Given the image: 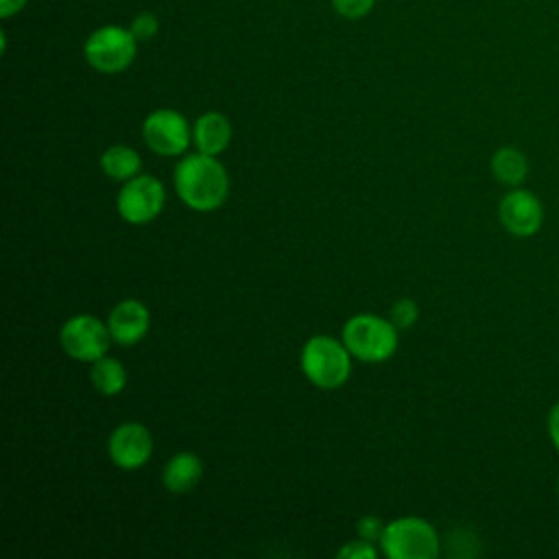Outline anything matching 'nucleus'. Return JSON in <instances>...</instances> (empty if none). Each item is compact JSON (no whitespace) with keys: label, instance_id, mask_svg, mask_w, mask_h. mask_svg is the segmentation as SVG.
Segmentation results:
<instances>
[{"label":"nucleus","instance_id":"obj_17","mask_svg":"<svg viewBox=\"0 0 559 559\" xmlns=\"http://www.w3.org/2000/svg\"><path fill=\"white\" fill-rule=\"evenodd\" d=\"M417 319H419V306H417L413 299H408V297L397 299V301L391 306V310H389V321H391L400 332L413 328V325L417 323Z\"/></svg>","mask_w":559,"mask_h":559},{"label":"nucleus","instance_id":"obj_1","mask_svg":"<svg viewBox=\"0 0 559 559\" xmlns=\"http://www.w3.org/2000/svg\"><path fill=\"white\" fill-rule=\"evenodd\" d=\"M175 192L183 205L194 212H214L229 197L227 168L216 155L188 153L183 155L173 173Z\"/></svg>","mask_w":559,"mask_h":559},{"label":"nucleus","instance_id":"obj_19","mask_svg":"<svg viewBox=\"0 0 559 559\" xmlns=\"http://www.w3.org/2000/svg\"><path fill=\"white\" fill-rule=\"evenodd\" d=\"M376 0H332V9L347 20H360L373 9Z\"/></svg>","mask_w":559,"mask_h":559},{"label":"nucleus","instance_id":"obj_3","mask_svg":"<svg viewBox=\"0 0 559 559\" xmlns=\"http://www.w3.org/2000/svg\"><path fill=\"white\" fill-rule=\"evenodd\" d=\"M341 341L354 358L362 362H384L397 349L400 330L389 319L358 312L343 323Z\"/></svg>","mask_w":559,"mask_h":559},{"label":"nucleus","instance_id":"obj_2","mask_svg":"<svg viewBox=\"0 0 559 559\" xmlns=\"http://www.w3.org/2000/svg\"><path fill=\"white\" fill-rule=\"evenodd\" d=\"M299 365L308 382L323 391L341 389L352 376L349 349L328 334H314L304 343Z\"/></svg>","mask_w":559,"mask_h":559},{"label":"nucleus","instance_id":"obj_11","mask_svg":"<svg viewBox=\"0 0 559 559\" xmlns=\"http://www.w3.org/2000/svg\"><path fill=\"white\" fill-rule=\"evenodd\" d=\"M107 325H109L111 338L118 345H135L146 336L151 328V312L142 301L129 297L118 301L111 308L107 317Z\"/></svg>","mask_w":559,"mask_h":559},{"label":"nucleus","instance_id":"obj_21","mask_svg":"<svg viewBox=\"0 0 559 559\" xmlns=\"http://www.w3.org/2000/svg\"><path fill=\"white\" fill-rule=\"evenodd\" d=\"M384 522L378 518V515H365L358 520L356 524V531H358V537L360 539H367V542H380L382 533H384Z\"/></svg>","mask_w":559,"mask_h":559},{"label":"nucleus","instance_id":"obj_9","mask_svg":"<svg viewBox=\"0 0 559 559\" xmlns=\"http://www.w3.org/2000/svg\"><path fill=\"white\" fill-rule=\"evenodd\" d=\"M498 221L507 234L531 238L542 229L544 205L539 197L526 188H511L498 203Z\"/></svg>","mask_w":559,"mask_h":559},{"label":"nucleus","instance_id":"obj_23","mask_svg":"<svg viewBox=\"0 0 559 559\" xmlns=\"http://www.w3.org/2000/svg\"><path fill=\"white\" fill-rule=\"evenodd\" d=\"M26 4H28V0H0V17L9 20V17L17 15Z\"/></svg>","mask_w":559,"mask_h":559},{"label":"nucleus","instance_id":"obj_8","mask_svg":"<svg viewBox=\"0 0 559 559\" xmlns=\"http://www.w3.org/2000/svg\"><path fill=\"white\" fill-rule=\"evenodd\" d=\"M166 203V190L153 175H135L124 181L116 197V210L122 221L131 225H144L159 216Z\"/></svg>","mask_w":559,"mask_h":559},{"label":"nucleus","instance_id":"obj_15","mask_svg":"<svg viewBox=\"0 0 559 559\" xmlns=\"http://www.w3.org/2000/svg\"><path fill=\"white\" fill-rule=\"evenodd\" d=\"M100 170L114 181H129L142 170V159L135 148L127 144H111L100 155Z\"/></svg>","mask_w":559,"mask_h":559},{"label":"nucleus","instance_id":"obj_10","mask_svg":"<svg viewBox=\"0 0 559 559\" xmlns=\"http://www.w3.org/2000/svg\"><path fill=\"white\" fill-rule=\"evenodd\" d=\"M107 454L120 469H138L148 463L153 454V435L140 421H124L116 426L107 439Z\"/></svg>","mask_w":559,"mask_h":559},{"label":"nucleus","instance_id":"obj_12","mask_svg":"<svg viewBox=\"0 0 559 559\" xmlns=\"http://www.w3.org/2000/svg\"><path fill=\"white\" fill-rule=\"evenodd\" d=\"M192 142L199 153L221 155L231 142V122L221 111H205L192 124Z\"/></svg>","mask_w":559,"mask_h":559},{"label":"nucleus","instance_id":"obj_16","mask_svg":"<svg viewBox=\"0 0 559 559\" xmlns=\"http://www.w3.org/2000/svg\"><path fill=\"white\" fill-rule=\"evenodd\" d=\"M90 382L100 395L114 397V395L122 393V389L127 386V369L118 358L105 354L92 362Z\"/></svg>","mask_w":559,"mask_h":559},{"label":"nucleus","instance_id":"obj_14","mask_svg":"<svg viewBox=\"0 0 559 559\" xmlns=\"http://www.w3.org/2000/svg\"><path fill=\"white\" fill-rule=\"evenodd\" d=\"M489 168L498 183H502L507 188H520L528 177L531 164H528V157L524 151H520L515 146H500L491 155Z\"/></svg>","mask_w":559,"mask_h":559},{"label":"nucleus","instance_id":"obj_24","mask_svg":"<svg viewBox=\"0 0 559 559\" xmlns=\"http://www.w3.org/2000/svg\"><path fill=\"white\" fill-rule=\"evenodd\" d=\"M557 493H559V476H557Z\"/></svg>","mask_w":559,"mask_h":559},{"label":"nucleus","instance_id":"obj_20","mask_svg":"<svg viewBox=\"0 0 559 559\" xmlns=\"http://www.w3.org/2000/svg\"><path fill=\"white\" fill-rule=\"evenodd\" d=\"M338 559H376L378 557V550L373 548L371 542L367 539H354V542H347L343 548H338L336 552Z\"/></svg>","mask_w":559,"mask_h":559},{"label":"nucleus","instance_id":"obj_13","mask_svg":"<svg viewBox=\"0 0 559 559\" xmlns=\"http://www.w3.org/2000/svg\"><path fill=\"white\" fill-rule=\"evenodd\" d=\"M203 476V463L194 452H177L173 454L164 469H162V483L170 493H188L192 491Z\"/></svg>","mask_w":559,"mask_h":559},{"label":"nucleus","instance_id":"obj_7","mask_svg":"<svg viewBox=\"0 0 559 559\" xmlns=\"http://www.w3.org/2000/svg\"><path fill=\"white\" fill-rule=\"evenodd\" d=\"M142 138L153 153L162 157H177L190 148L192 127L181 111L162 107L144 118Z\"/></svg>","mask_w":559,"mask_h":559},{"label":"nucleus","instance_id":"obj_22","mask_svg":"<svg viewBox=\"0 0 559 559\" xmlns=\"http://www.w3.org/2000/svg\"><path fill=\"white\" fill-rule=\"evenodd\" d=\"M546 432H548V439L552 443V448L559 452V402H555L548 411V417H546Z\"/></svg>","mask_w":559,"mask_h":559},{"label":"nucleus","instance_id":"obj_18","mask_svg":"<svg viewBox=\"0 0 559 559\" xmlns=\"http://www.w3.org/2000/svg\"><path fill=\"white\" fill-rule=\"evenodd\" d=\"M129 28H131V33L135 35V39L142 44V41H148V39H153V37L157 35L159 22H157V17H155L151 11H142V13H138V15L131 20Z\"/></svg>","mask_w":559,"mask_h":559},{"label":"nucleus","instance_id":"obj_5","mask_svg":"<svg viewBox=\"0 0 559 559\" xmlns=\"http://www.w3.org/2000/svg\"><path fill=\"white\" fill-rule=\"evenodd\" d=\"M140 41L131 33V28H122L118 24H103L94 28L83 41V57L90 68L100 74H118L124 72L138 55Z\"/></svg>","mask_w":559,"mask_h":559},{"label":"nucleus","instance_id":"obj_6","mask_svg":"<svg viewBox=\"0 0 559 559\" xmlns=\"http://www.w3.org/2000/svg\"><path fill=\"white\" fill-rule=\"evenodd\" d=\"M111 341L109 325L94 314H74L59 330L63 352L81 362H94L105 356Z\"/></svg>","mask_w":559,"mask_h":559},{"label":"nucleus","instance_id":"obj_4","mask_svg":"<svg viewBox=\"0 0 559 559\" xmlns=\"http://www.w3.org/2000/svg\"><path fill=\"white\" fill-rule=\"evenodd\" d=\"M378 544L389 559H435L441 550L437 528L417 515H404L386 522Z\"/></svg>","mask_w":559,"mask_h":559}]
</instances>
